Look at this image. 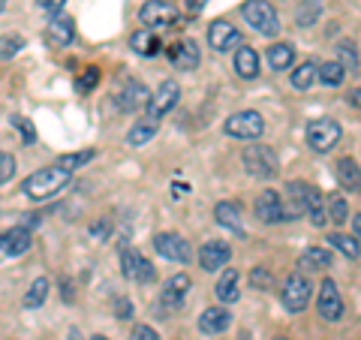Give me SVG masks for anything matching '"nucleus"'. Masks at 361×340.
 Instances as JSON below:
<instances>
[{
	"mask_svg": "<svg viewBox=\"0 0 361 340\" xmlns=\"http://www.w3.org/2000/svg\"><path fill=\"white\" fill-rule=\"evenodd\" d=\"M73 172H66L61 166H49V169H37L33 175L25 178V184H21V193H25L27 199L33 202H42V199H51L54 193H61L66 184H70Z\"/></svg>",
	"mask_w": 361,
	"mask_h": 340,
	"instance_id": "nucleus-1",
	"label": "nucleus"
},
{
	"mask_svg": "<svg viewBox=\"0 0 361 340\" xmlns=\"http://www.w3.org/2000/svg\"><path fill=\"white\" fill-rule=\"evenodd\" d=\"M286 193L292 196V202H295V205L289 208V214L304 211L316 229H322L325 220H329V208H325V196H322V193L316 190L313 184H301V181H292V184L286 187Z\"/></svg>",
	"mask_w": 361,
	"mask_h": 340,
	"instance_id": "nucleus-2",
	"label": "nucleus"
},
{
	"mask_svg": "<svg viewBox=\"0 0 361 340\" xmlns=\"http://www.w3.org/2000/svg\"><path fill=\"white\" fill-rule=\"evenodd\" d=\"M241 163L247 169V175H253L259 181H271V178H277V172H280L277 154L271 151L268 145H247L244 154H241Z\"/></svg>",
	"mask_w": 361,
	"mask_h": 340,
	"instance_id": "nucleus-3",
	"label": "nucleus"
},
{
	"mask_svg": "<svg viewBox=\"0 0 361 340\" xmlns=\"http://www.w3.org/2000/svg\"><path fill=\"white\" fill-rule=\"evenodd\" d=\"M241 16H244L247 25H250L256 33H262V37H277L280 33L277 9L271 6L268 0H247L241 6Z\"/></svg>",
	"mask_w": 361,
	"mask_h": 340,
	"instance_id": "nucleus-4",
	"label": "nucleus"
},
{
	"mask_svg": "<svg viewBox=\"0 0 361 340\" xmlns=\"http://www.w3.org/2000/svg\"><path fill=\"white\" fill-rule=\"evenodd\" d=\"M190 286H193V280H190V274H184V271H178V274L169 277L163 283V289H160V298H157V310H160V316H172V313H178L180 308H184Z\"/></svg>",
	"mask_w": 361,
	"mask_h": 340,
	"instance_id": "nucleus-5",
	"label": "nucleus"
},
{
	"mask_svg": "<svg viewBox=\"0 0 361 340\" xmlns=\"http://www.w3.org/2000/svg\"><path fill=\"white\" fill-rule=\"evenodd\" d=\"M341 123L331 121V118H316L307 123V145L316 151V154H325V151H331L337 142H341Z\"/></svg>",
	"mask_w": 361,
	"mask_h": 340,
	"instance_id": "nucleus-6",
	"label": "nucleus"
},
{
	"mask_svg": "<svg viewBox=\"0 0 361 340\" xmlns=\"http://www.w3.org/2000/svg\"><path fill=\"white\" fill-rule=\"evenodd\" d=\"M226 135H232V139H244V142H253L262 135L265 130V121L259 111H235V115L223 123Z\"/></svg>",
	"mask_w": 361,
	"mask_h": 340,
	"instance_id": "nucleus-7",
	"label": "nucleus"
},
{
	"mask_svg": "<svg viewBox=\"0 0 361 340\" xmlns=\"http://www.w3.org/2000/svg\"><path fill=\"white\" fill-rule=\"evenodd\" d=\"M310 280L301 274H289L286 277V283H283V292H280V298H283V308L289 310V313H301L304 308L310 304Z\"/></svg>",
	"mask_w": 361,
	"mask_h": 340,
	"instance_id": "nucleus-8",
	"label": "nucleus"
},
{
	"mask_svg": "<svg viewBox=\"0 0 361 340\" xmlns=\"http://www.w3.org/2000/svg\"><path fill=\"white\" fill-rule=\"evenodd\" d=\"M154 250L160 253L163 259H169V262H178V265H187L190 256H193L190 244L178 232H160V235H154Z\"/></svg>",
	"mask_w": 361,
	"mask_h": 340,
	"instance_id": "nucleus-9",
	"label": "nucleus"
},
{
	"mask_svg": "<svg viewBox=\"0 0 361 340\" xmlns=\"http://www.w3.org/2000/svg\"><path fill=\"white\" fill-rule=\"evenodd\" d=\"M121 271H123V277L133 283H151L157 277V268L139 250H130V247L121 250Z\"/></svg>",
	"mask_w": 361,
	"mask_h": 340,
	"instance_id": "nucleus-10",
	"label": "nucleus"
},
{
	"mask_svg": "<svg viewBox=\"0 0 361 340\" xmlns=\"http://www.w3.org/2000/svg\"><path fill=\"white\" fill-rule=\"evenodd\" d=\"M253 211H256V217L262 223H283V220H289L283 196H280L277 190H262L259 193V199L253 202Z\"/></svg>",
	"mask_w": 361,
	"mask_h": 340,
	"instance_id": "nucleus-11",
	"label": "nucleus"
},
{
	"mask_svg": "<svg viewBox=\"0 0 361 340\" xmlns=\"http://www.w3.org/2000/svg\"><path fill=\"white\" fill-rule=\"evenodd\" d=\"M316 310H319L322 320L329 322H337L343 316V298H341V289H337V283L325 277L322 286H319V298H316Z\"/></svg>",
	"mask_w": 361,
	"mask_h": 340,
	"instance_id": "nucleus-12",
	"label": "nucleus"
},
{
	"mask_svg": "<svg viewBox=\"0 0 361 340\" xmlns=\"http://www.w3.org/2000/svg\"><path fill=\"white\" fill-rule=\"evenodd\" d=\"M178 99H180V87H178V82H163L160 87H157V94H151V99H148V118H154V121H160L166 111H172L175 106H178Z\"/></svg>",
	"mask_w": 361,
	"mask_h": 340,
	"instance_id": "nucleus-13",
	"label": "nucleus"
},
{
	"mask_svg": "<svg viewBox=\"0 0 361 340\" xmlns=\"http://www.w3.org/2000/svg\"><path fill=\"white\" fill-rule=\"evenodd\" d=\"M139 18H142V25L151 28V30H157V28H175L178 25V13L169 4H163V0H148V4L142 6Z\"/></svg>",
	"mask_w": 361,
	"mask_h": 340,
	"instance_id": "nucleus-14",
	"label": "nucleus"
},
{
	"mask_svg": "<svg viewBox=\"0 0 361 340\" xmlns=\"http://www.w3.org/2000/svg\"><path fill=\"white\" fill-rule=\"evenodd\" d=\"M208 45L214 51H229V49H235V45H241V30L235 25H229V21L217 18L208 28Z\"/></svg>",
	"mask_w": 361,
	"mask_h": 340,
	"instance_id": "nucleus-15",
	"label": "nucleus"
},
{
	"mask_svg": "<svg viewBox=\"0 0 361 340\" xmlns=\"http://www.w3.org/2000/svg\"><path fill=\"white\" fill-rule=\"evenodd\" d=\"M232 247L226 241H205V247L199 250V265L205 271H220L223 265H229Z\"/></svg>",
	"mask_w": 361,
	"mask_h": 340,
	"instance_id": "nucleus-16",
	"label": "nucleus"
},
{
	"mask_svg": "<svg viewBox=\"0 0 361 340\" xmlns=\"http://www.w3.org/2000/svg\"><path fill=\"white\" fill-rule=\"evenodd\" d=\"M148 99H151V90L142 82H127L118 94V109L121 111H139V109H148Z\"/></svg>",
	"mask_w": 361,
	"mask_h": 340,
	"instance_id": "nucleus-17",
	"label": "nucleus"
},
{
	"mask_svg": "<svg viewBox=\"0 0 361 340\" xmlns=\"http://www.w3.org/2000/svg\"><path fill=\"white\" fill-rule=\"evenodd\" d=\"M75 37V28H73V18L70 16H51L49 28H45V40H49L51 49H63V45H70Z\"/></svg>",
	"mask_w": 361,
	"mask_h": 340,
	"instance_id": "nucleus-18",
	"label": "nucleus"
},
{
	"mask_svg": "<svg viewBox=\"0 0 361 340\" xmlns=\"http://www.w3.org/2000/svg\"><path fill=\"white\" fill-rule=\"evenodd\" d=\"M30 229H25V226H16V229H6L0 232V250H4L6 256H21L30 250Z\"/></svg>",
	"mask_w": 361,
	"mask_h": 340,
	"instance_id": "nucleus-19",
	"label": "nucleus"
},
{
	"mask_svg": "<svg viewBox=\"0 0 361 340\" xmlns=\"http://www.w3.org/2000/svg\"><path fill=\"white\" fill-rule=\"evenodd\" d=\"M133 51L139 54V58H157V54L163 51V40H160V33L151 30V28H142V30H135L133 33Z\"/></svg>",
	"mask_w": 361,
	"mask_h": 340,
	"instance_id": "nucleus-20",
	"label": "nucleus"
},
{
	"mask_svg": "<svg viewBox=\"0 0 361 340\" xmlns=\"http://www.w3.org/2000/svg\"><path fill=\"white\" fill-rule=\"evenodd\" d=\"M229 325H232V313L226 310V308H208L205 313L199 316V332L208 334V337L223 334Z\"/></svg>",
	"mask_w": 361,
	"mask_h": 340,
	"instance_id": "nucleus-21",
	"label": "nucleus"
},
{
	"mask_svg": "<svg viewBox=\"0 0 361 340\" xmlns=\"http://www.w3.org/2000/svg\"><path fill=\"white\" fill-rule=\"evenodd\" d=\"M214 217H217V223L226 226L229 232L244 235V211H241L238 202H220V205L214 208Z\"/></svg>",
	"mask_w": 361,
	"mask_h": 340,
	"instance_id": "nucleus-22",
	"label": "nucleus"
},
{
	"mask_svg": "<svg viewBox=\"0 0 361 340\" xmlns=\"http://www.w3.org/2000/svg\"><path fill=\"white\" fill-rule=\"evenodd\" d=\"M334 175H337V181H341V187L346 193H361V169H358V163L353 160V157H341L337 166H334Z\"/></svg>",
	"mask_w": 361,
	"mask_h": 340,
	"instance_id": "nucleus-23",
	"label": "nucleus"
},
{
	"mask_svg": "<svg viewBox=\"0 0 361 340\" xmlns=\"http://www.w3.org/2000/svg\"><path fill=\"white\" fill-rule=\"evenodd\" d=\"M169 54H172V63L178 66V70H184V73L199 66V45L193 40H178Z\"/></svg>",
	"mask_w": 361,
	"mask_h": 340,
	"instance_id": "nucleus-24",
	"label": "nucleus"
},
{
	"mask_svg": "<svg viewBox=\"0 0 361 340\" xmlns=\"http://www.w3.org/2000/svg\"><path fill=\"white\" fill-rule=\"evenodd\" d=\"M238 280H241V274H238L235 268H226L223 274H220V280H217V298H220L223 304H235V301L241 298Z\"/></svg>",
	"mask_w": 361,
	"mask_h": 340,
	"instance_id": "nucleus-25",
	"label": "nucleus"
},
{
	"mask_svg": "<svg viewBox=\"0 0 361 340\" xmlns=\"http://www.w3.org/2000/svg\"><path fill=\"white\" fill-rule=\"evenodd\" d=\"M235 73H238L241 78H256L259 75L256 49H250V45H238V51H235Z\"/></svg>",
	"mask_w": 361,
	"mask_h": 340,
	"instance_id": "nucleus-26",
	"label": "nucleus"
},
{
	"mask_svg": "<svg viewBox=\"0 0 361 340\" xmlns=\"http://www.w3.org/2000/svg\"><path fill=\"white\" fill-rule=\"evenodd\" d=\"M265 58H268V66H271V70H277V73H280V70H289V66L295 63V49H292L289 42H274V45L268 49Z\"/></svg>",
	"mask_w": 361,
	"mask_h": 340,
	"instance_id": "nucleus-27",
	"label": "nucleus"
},
{
	"mask_svg": "<svg viewBox=\"0 0 361 340\" xmlns=\"http://www.w3.org/2000/svg\"><path fill=\"white\" fill-rule=\"evenodd\" d=\"M157 135V121L154 118H145V121H135L133 130L127 133V142L133 148H142V145H148L151 139Z\"/></svg>",
	"mask_w": 361,
	"mask_h": 340,
	"instance_id": "nucleus-28",
	"label": "nucleus"
},
{
	"mask_svg": "<svg viewBox=\"0 0 361 340\" xmlns=\"http://www.w3.org/2000/svg\"><path fill=\"white\" fill-rule=\"evenodd\" d=\"M298 265H301L304 271H322V268L331 265V253L325 250V247H307V250L301 253Z\"/></svg>",
	"mask_w": 361,
	"mask_h": 340,
	"instance_id": "nucleus-29",
	"label": "nucleus"
},
{
	"mask_svg": "<svg viewBox=\"0 0 361 340\" xmlns=\"http://www.w3.org/2000/svg\"><path fill=\"white\" fill-rule=\"evenodd\" d=\"M329 244L334 247V250H341L346 259H358L361 256V244L355 235H343V232H331L329 235Z\"/></svg>",
	"mask_w": 361,
	"mask_h": 340,
	"instance_id": "nucleus-30",
	"label": "nucleus"
},
{
	"mask_svg": "<svg viewBox=\"0 0 361 340\" xmlns=\"http://www.w3.org/2000/svg\"><path fill=\"white\" fill-rule=\"evenodd\" d=\"M316 78H319L322 85H329V87H341L343 78H346V70L341 66V61H325L319 66V73H316Z\"/></svg>",
	"mask_w": 361,
	"mask_h": 340,
	"instance_id": "nucleus-31",
	"label": "nucleus"
},
{
	"mask_svg": "<svg viewBox=\"0 0 361 340\" xmlns=\"http://www.w3.org/2000/svg\"><path fill=\"white\" fill-rule=\"evenodd\" d=\"M316 73H319V66H316L313 61H304L301 66H295V73H292V87H295V90H307L316 82Z\"/></svg>",
	"mask_w": 361,
	"mask_h": 340,
	"instance_id": "nucleus-32",
	"label": "nucleus"
},
{
	"mask_svg": "<svg viewBox=\"0 0 361 340\" xmlns=\"http://www.w3.org/2000/svg\"><path fill=\"white\" fill-rule=\"evenodd\" d=\"M45 296H49V280H45V277H37V280L30 283V289L25 292V308H27V310L42 308Z\"/></svg>",
	"mask_w": 361,
	"mask_h": 340,
	"instance_id": "nucleus-33",
	"label": "nucleus"
},
{
	"mask_svg": "<svg viewBox=\"0 0 361 340\" xmlns=\"http://www.w3.org/2000/svg\"><path fill=\"white\" fill-rule=\"evenodd\" d=\"M322 13V4L319 0H304V4L295 9V21H298V28H310L316 25V18H319Z\"/></svg>",
	"mask_w": 361,
	"mask_h": 340,
	"instance_id": "nucleus-34",
	"label": "nucleus"
},
{
	"mask_svg": "<svg viewBox=\"0 0 361 340\" xmlns=\"http://www.w3.org/2000/svg\"><path fill=\"white\" fill-rule=\"evenodd\" d=\"M97 157V151H75V154H63L61 160H58V166L61 169H66V172H75V169H85L90 160Z\"/></svg>",
	"mask_w": 361,
	"mask_h": 340,
	"instance_id": "nucleus-35",
	"label": "nucleus"
},
{
	"mask_svg": "<svg viewBox=\"0 0 361 340\" xmlns=\"http://www.w3.org/2000/svg\"><path fill=\"white\" fill-rule=\"evenodd\" d=\"M337 54H341V66L349 73V75H355L358 73V51H355V45L353 42H341L337 45Z\"/></svg>",
	"mask_w": 361,
	"mask_h": 340,
	"instance_id": "nucleus-36",
	"label": "nucleus"
},
{
	"mask_svg": "<svg viewBox=\"0 0 361 340\" xmlns=\"http://www.w3.org/2000/svg\"><path fill=\"white\" fill-rule=\"evenodd\" d=\"M21 49H25V37H18V33H6V37H0V58L4 61L16 58Z\"/></svg>",
	"mask_w": 361,
	"mask_h": 340,
	"instance_id": "nucleus-37",
	"label": "nucleus"
},
{
	"mask_svg": "<svg viewBox=\"0 0 361 340\" xmlns=\"http://www.w3.org/2000/svg\"><path fill=\"white\" fill-rule=\"evenodd\" d=\"M329 220L337 223V226L349 220V208H346V199L341 196V193H334V196L329 199Z\"/></svg>",
	"mask_w": 361,
	"mask_h": 340,
	"instance_id": "nucleus-38",
	"label": "nucleus"
},
{
	"mask_svg": "<svg viewBox=\"0 0 361 340\" xmlns=\"http://www.w3.org/2000/svg\"><path fill=\"white\" fill-rule=\"evenodd\" d=\"M13 127L18 130V135H21V142H25V145H33V142H37V130H33V123H30L27 118L16 115V118H13Z\"/></svg>",
	"mask_w": 361,
	"mask_h": 340,
	"instance_id": "nucleus-39",
	"label": "nucleus"
},
{
	"mask_svg": "<svg viewBox=\"0 0 361 340\" xmlns=\"http://www.w3.org/2000/svg\"><path fill=\"white\" fill-rule=\"evenodd\" d=\"M13 175H16V157L0 151V187H4L6 181H13Z\"/></svg>",
	"mask_w": 361,
	"mask_h": 340,
	"instance_id": "nucleus-40",
	"label": "nucleus"
},
{
	"mask_svg": "<svg viewBox=\"0 0 361 340\" xmlns=\"http://www.w3.org/2000/svg\"><path fill=\"white\" fill-rule=\"evenodd\" d=\"M97 85H99V70H97V66H87L85 75H78V82H75V87L82 90V94H87V90H94Z\"/></svg>",
	"mask_w": 361,
	"mask_h": 340,
	"instance_id": "nucleus-41",
	"label": "nucleus"
},
{
	"mask_svg": "<svg viewBox=\"0 0 361 340\" xmlns=\"http://www.w3.org/2000/svg\"><path fill=\"white\" fill-rule=\"evenodd\" d=\"M250 283H253V289H271L274 286V277H271L268 268H256L250 274Z\"/></svg>",
	"mask_w": 361,
	"mask_h": 340,
	"instance_id": "nucleus-42",
	"label": "nucleus"
},
{
	"mask_svg": "<svg viewBox=\"0 0 361 340\" xmlns=\"http://www.w3.org/2000/svg\"><path fill=\"white\" fill-rule=\"evenodd\" d=\"M90 235H94L97 241H106V238L111 235V223H109V217L97 220V223H90Z\"/></svg>",
	"mask_w": 361,
	"mask_h": 340,
	"instance_id": "nucleus-43",
	"label": "nucleus"
},
{
	"mask_svg": "<svg viewBox=\"0 0 361 340\" xmlns=\"http://www.w3.org/2000/svg\"><path fill=\"white\" fill-rule=\"evenodd\" d=\"M135 310H133V301L130 298H115V316L118 320H130Z\"/></svg>",
	"mask_w": 361,
	"mask_h": 340,
	"instance_id": "nucleus-44",
	"label": "nucleus"
},
{
	"mask_svg": "<svg viewBox=\"0 0 361 340\" xmlns=\"http://www.w3.org/2000/svg\"><path fill=\"white\" fill-rule=\"evenodd\" d=\"M130 340H160V334H157L151 325H135Z\"/></svg>",
	"mask_w": 361,
	"mask_h": 340,
	"instance_id": "nucleus-45",
	"label": "nucleus"
},
{
	"mask_svg": "<svg viewBox=\"0 0 361 340\" xmlns=\"http://www.w3.org/2000/svg\"><path fill=\"white\" fill-rule=\"evenodd\" d=\"M37 4H39V9H45V13L58 16L61 9H63V4H66V0H37Z\"/></svg>",
	"mask_w": 361,
	"mask_h": 340,
	"instance_id": "nucleus-46",
	"label": "nucleus"
},
{
	"mask_svg": "<svg viewBox=\"0 0 361 340\" xmlns=\"http://www.w3.org/2000/svg\"><path fill=\"white\" fill-rule=\"evenodd\" d=\"M346 103H349V106H355V109H361V87H355V90H349Z\"/></svg>",
	"mask_w": 361,
	"mask_h": 340,
	"instance_id": "nucleus-47",
	"label": "nucleus"
},
{
	"mask_svg": "<svg viewBox=\"0 0 361 340\" xmlns=\"http://www.w3.org/2000/svg\"><path fill=\"white\" fill-rule=\"evenodd\" d=\"M205 6H208V0H187V9H190V13H202Z\"/></svg>",
	"mask_w": 361,
	"mask_h": 340,
	"instance_id": "nucleus-48",
	"label": "nucleus"
},
{
	"mask_svg": "<svg viewBox=\"0 0 361 340\" xmlns=\"http://www.w3.org/2000/svg\"><path fill=\"white\" fill-rule=\"evenodd\" d=\"M33 226H39V214H25V229H33Z\"/></svg>",
	"mask_w": 361,
	"mask_h": 340,
	"instance_id": "nucleus-49",
	"label": "nucleus"
},
{
	"mask_svg": "<svg viewBox=\"0 0 361 340\" xmlns=\"http://www.w3.org/2000/svg\"><path fill=\"white\" fill-rule=\"evenodd\" d=\"M353 232H355L358 244H361V214H355V217H353Z\"/></svg>",
	"mask_w": 361,
	"mask_h": 340,
	"instance_id": "nucleus-50",
	"label": "nucleus"
},
{
	"mask_svg": "<svg viewBox=\"0 0 361 340\" xmlns=\"http://www.w3.org/2000/svg\"><path fill=\"white\" fill-rule=\"evenodd\" d=\"M90 340H109L106 334H94V337H90Z\"/></svg>",
	"mask_w": 361,
	"mask_h": 340,
	"instance_id": "nucleus-51",
	"label": "nucleus"
},
{
	"mask_svg": "<svg viewBox=\"0 0 361 340\" xmlns=\"http://www.w3.org/2000/svg\"><path fill=\"white\" fill-rule=\"evenodd\" d=\"M274 340H289V337H274Z\"/></svg>",
	"mask_w": 361,
	"mask_h": 340,
	"instance_id": "nucleus-52",
	"label": "nucleus"
},
{
	"mask_svg": "<svg viewBox=\"0 0 361 340\" xmlns=\"http://www.w3.org/2000/svg\"><path fill=\"white\" fill-rule=\"evenodd\" d=\"M0 9H4V0H0Z\"/></svg>",
	"mask_w": 361,
	"mask_h": 340,
	"instance_id": "nucleus-53",
	"label": "nucleus"
}]
</instances>
